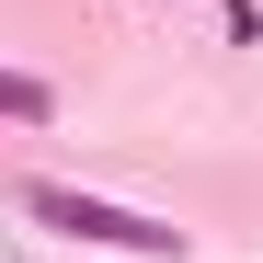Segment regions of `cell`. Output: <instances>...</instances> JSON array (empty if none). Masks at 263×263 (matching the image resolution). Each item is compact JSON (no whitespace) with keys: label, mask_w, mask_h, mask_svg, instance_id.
I'll list each match as a JSON object with an SVG mask.
<instances>
[{"label":"cell","mask_w":263,"mask_h":263,"mask_svg":"<svg viewBox=\"0 0 263 263\" xmlns=\"http://www.w3.org/2000/svg\"><path fill=\"white\" fill-rule=\"evenodd\" d=\"M0 115H12V126H46V115H58V92H46L34 69H0Z\"/></svg>","instance_id":"2"},{"label":"cell","mask_w":263,"mask_h":263,"mask_svg":"<svg viewBox=\"0 0 263 263\" xmlns=\"http://www.w3.org/2000/svg\"><path fill=\"white\" fill-rule=\"evenodd\" d=\"M23 206L46 217L58 240H103V252H183V229H172V217H138V206H115V195H80V183H34Z\"/></svg>","instance_id":"1"}]
</instances>
